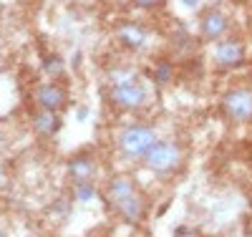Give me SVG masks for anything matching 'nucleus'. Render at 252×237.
I'll return each mask as SVG.
<instances>
[{
	"label": "nucleus",
	"instance_id": "nucleus-1",
	"mask_svg": "<svg viewBox=\"0 0 252 237\" xmlns=\"http://www.w3.org/2000/svg\"><path fill=\"white\" fill-rule=\"evenodd\" d=\"M109 101L114 109L121 111H136L141 106H149L152 101V86L141 81L136 73H129L124 78L111 81L109 86Z\"/></svg>",
	"mask_w": 252,
	"mask_h": 237
},
{
	"label": "nucleus",
	"instance_id": "nucleus-2",
	"mask_svg": "<svg viewBox=\"0 0 252 237\" xmlns=\"http://www.w3.org/2000/svg\"><path fill=\"white\" fill-rule=\"evenodd\" d=\"M106 200L121 217H126L129 222H139L144 217V200H141V195L136 192V187L129 177H124V174L114 177L106 184Z\"/></svg>",
	"mask_w": 252,
	"mask_h": 237
},
{
	"label": "nucleus",
	"instance_id": "nucleus-3",
	"mask_svg": "<svg viewBox=\"0 0 252 237\" xmlns=\"http://www.w3.org/2000/svg\"><path fill=\"white\" fill-rule=\"evenodd\" d=\"M144 164L157 174H172L182 164V149L174 141H154L152 149L144 154Z\"/></svg>",
	"mask_w": 252,
	"mask_h": 237
},
{
	"label": "nucleus",
	"instance_id": "nucleus-4",
	"mask_svg": "<svg viewBox=\"0 0 252 237\" xmlns=\"http://www.w3.org/2000/svg\"><path fill=\"white\" fill-rule=\"evenodd\" d=\"M157 141L152 126H129L119 134V149L126 157H144Z\"/></svg>",
	"mask_w": 252,
	"mask_h": 237
},
{
	"label": "nucleus",
	"instance_id": "nucleus-5",
	"mask_svg": "<svg viewBox=\"0 0 252 237\" xmlns=\"http://www.w3.org/2000/svg\"><path fill=\"white\" fill-rule=\"evenodd\" d=\"M222 111L229 121H252V89H232L222 96Z\"/></svg>",
	"mask_w": 252,
	"mask_h": 237
},
{
	"label": "nucleus",
	"instance_id": "nucleus-6",
	"mask_svg": "<svg viewBox=\"0 0 252 237\" xmlns=\"http://www.w3.org/2000/svg\"><path fill=\"white\" fill-rule=\"evenodd\" d=\"M212 61L220 71H229V68H237L245 63V46L237 38H222L215 51H212Z\"/></svg>",
	"mask_w": 252,
	"mask_h": 237
},
{
	"label": "nucleus",
	"instance_id": "nucleus-7",
	"mask_svg": "<svg viewBox=\"0 0 252 237\" xmlns=\"http://www.w3.org/2000/svg\"><path fill=\"white\" fill-rule=\"evenodd\" d=\"M229 28V15L222 8H207L199 18V35L204 40H220Z\"/></svg>",
	"mask_w": 252,
	"mask_h": 237
},
{
	"label": "nucleus",
	"instance_id": "nucleus-8",
	"mask_svg": "<svg viewBox=\"0 0 252 237\" xmlns=\"http://www.w3.org/2000/svg\"><path fill=\"white\" fill-rule=\"evenodd\" d=\"M116 38H119V43H124V46L131 48V51L146 48V31H144L139 23H134V20H126V23H121V26L116 28Z\"/></svg>",
	"mask_w": 252,
	"mask_h": 237
},
{
	"label": "nucleus",
	"instance_id": "nucleus-9",
	"mask_svg": "<svg viewBox=\"0 0 252 237\" xmlns=\"http://www.w3.org/2000/svg\"><path fill=\"white\" fill-rule=\"evenodd\" d=\"M35 99H38V103L43 106L46 111H58L61 106L68 101V94L58 83H46V86H40V89H38V96Z\"/></svg>",
	"mask_w": 252,
	"mask_h": 237
},
{
	"label": "nucleus",
	"instance_id": "nucleus-10",
	"mask_svg": "<svg viewBox=\"0 0 252 237\" xmlns=\"http://www.w3.org/2000/svg\"><path fill=\"white\" fill-rule=\"evenodd\" d=\"M68 174L76 179V184H78V182H89V179L94 177V162H91L89 157L73 159V162L68 164Z\"/></svg>",
	"mask_w": 252,
	"mask_h": 237
},
{
	"label": "nucleus",
	"instance_id": "nucleus-11",
	"mask_svg": "<svg viewBox=\"0 0 252 237\" xmlns=\"http://www.w3.org/2000/svg\"><path fill=\"white\" fill-rule=\"evenodd\" d=\"M33 124H35V132H38V134H43V136H51V134H56L58 129H61L58 116H56L53 111H46V109L33 119Z\"/></svg>",
	"mask_w": 252,
	"mask_h": 237
},
{
	"label": "nucleus",
	"instance_id": "nucleus-12",
	"mask_svg": "<svg viewBox=\"0 0 252 237\" xmlns=\"http://www.w3.org/2000/svg\"><path fill=\"white\" fill-rule=\"evenodd\" d=\"M174 78V66H172V63L169 61H159L157 63V66H154V83L157 86H164V83H169Z\"/></svg>",
	"mask_w": 252,
	"mask_h": 237
},
{
	"label": "nucleus",
	"instance_id": "nucleus-13",
	"mask_svg": "<svg viewBox=\"0 0 252 237\" xmlns=\"http://www.w3.org/2000/svg\"><path fill=\"white\" fill-rule=\"evenodd\" d=\"M94 195H96V189H94V184L91 182H78L76 184V197L83 202V200H94Z\"/></svg>",
	"mask_w": 252,
	"mask_h": 237
},
{
	"label": "nucleus",
	"instance_id": "nucleus-14",
	"mask_svg": "<svg viewBox=\"0 0 252 237\" xmlns=\"http://www.w3.org/2000/svg\"><path fill=\"white\" fill-rule=\"evenodd\" d=\"M43 66H46V71H48V73H61V71H63V66H61V58H58V56H48Z\"/></svg>",
	"mask_w": 252,
	"mask_h": 237
},
{
	"label": "nucleus",
	"instance_id": "nucleus-15",
	"mask_svg": "<svg viewBox=\"0 0 252 237\" xmlns=\"http://www.w3.org/2000/svg\"><path fill=\"white\" fill-rule=\"evenodd\" d=\"M131 3L136 8H141V10H154V8H159L164 3V0H131Z\"/></svg>",
	"mask_w": 252,
	"mask_h": 237
},
{
	"label": "nucleus",
	"instance_id": "nucleus-16",
	"mask_svg": "<svg viewBox=\"0 0 252 237\" xmlns=\"http://www.w3.org/2000/svg\"><path fill=\"white\" fill-rule=\"evenodd\" d=\"M174 237H202V235H199L197 230H189V227H179Z\"/></svg>",
	"mask_w": 252,
	"mask_h": 237
},
{
	"label": "nucleus",
	"instance_id": "nucleus-17",
	"mask_svg": "<svg viewBox=\"0 0 252 237\" xmlns=\"http://www.w3.org/2000/svg\"><path fill=\"white\" fill-rule=\"evenodd\" d=\"M131 0H114V5H119V8H124V5H129Z\"/></svg>",
	"mask_w": 252,
	"mask_h": 237
},
{
	"label": "nucleus",
	"instance_id": "nucleus-18",
	"mask_svg": "<svg viewBox=\"0 0 252 237\" xmlns=\"http://www.w3.org/2000/svg\"><path fill=\"white\" fill-rule=\"evenodd\" d=\"M197 3H199V0H184V5H189V8H194Z\"/></svg>",
	"mask_w": 252,
	"mask_h": 237
}]
</instances>
